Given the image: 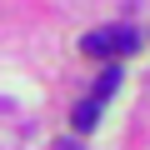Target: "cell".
<instances>
[{"label": "cell", "mask_w": 150, "mask_h": 150, "mask_svg": "<svg viewBox=\"0 0 150 150\" xmlns=\"http://www.w3.org/2000/svg\"><path fill=\"white\" fill-rule=\"evenodd\" d=\"M80 50H85V55H115V30H110V25L90 30V35L80 40Z\"/></svg>", "instance_id": "1"}, {"label": "cell", "mask_w": 150, "mask_h": 150, "mask_svg": "<svg viewBox=\"0 0 150 150\" xmlns=\"http://www.w3.org/2000/svg\"><path fill=\"white\" fill-rule=\"evenodd\" d=\"M120 75H125L120 65H105V70H100V80H95V95H90L95 105H105V100L115 95V85H120Z\"/></svg>", "instance_id": "2"}, {"label": "cell", "mask_w": 150, "mask_h": 150, "mask_svg": "<svg viewBox=\"0 0 150 150\" xmlns=\"http://www.w3.org/2000/svg\"><path fill=\"white\" fill-rule=\"evenodd\" d=\"M60 150H80V145H75V140H60Z\"/></svg>", "instance_id": "5"}, {"label": "cell", "mask_w": 150, "mask_h": 150, "mask_svg": "<svg viewBox=\"0 0 150 150\" xmlns=\"http://www.w3.org/2000/svg\"><path fill=\"white\" fill-rule=\"evenodd\" d=\"M110 30H115V50H120V55L140 50V30H130V25H110Z\"/></svg>", "instance_id": "4"}, {"label": "cell", "mask_w": 150, "mask_h": 150, "mask_svg": "<svg viewBox=\"0 0 150 150\" xmlns=\"http://www.w3.org/2000/svg\"><path fill=\"white\" fill-rule=\"evenodd\" d=\"M70 120H75V130H90V125L100 120V105H95V100H80V105H75V115H70Z\"/></svg>", "instance_id": "3"}]
</instances>
